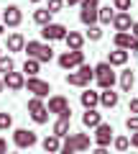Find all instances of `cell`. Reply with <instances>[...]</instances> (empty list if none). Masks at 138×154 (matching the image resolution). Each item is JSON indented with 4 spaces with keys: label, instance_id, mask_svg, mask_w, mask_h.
I'll return each mask as SVG.
<instances>
[{
    "label": "cell",
    "instance_id": "1",
    "mask_svg": "<svg viewBox=\"0 0 138 154\" xmlns=\"http://www.w3.org/2000/svg\"><path fill=\"white\" fill-rule=\"evenodd\" d=\"M95 80H97L100 90H110L113 85H115V72H113V67L107 64V62H100V64L95 67Z\"/></svg>",
    "mask_w": 138,
    "mask_h": 154
},
{
    "label": "cell",
    "instance_id": "2",
    "mask_svg": "<svg viewBox=\"0 0 138 154\" xmlns=\"http://www.w3.org/2000/svg\"><path fill=\"white\" fill-rule=\"evenodd\" d=\"M49 113H56L59 118H66V121H72V108H69V100L64 95H54L49 98V105H46Z\"/></svg>",
    "mask_w": 138,
    "mask_h": 154
},
{
    "label": "cell",
    "instance_id": "3",
    "mask_svg": "<svg viewBox=\"0 0 138 154\" xmlns=\"http://www.w3.org/2000/svg\"><path fill=\"white\" fill-rule=\"evenodd\" d=\"M79 5H82V11H79V21H82L84 26H95V23H97L100 0H79Z\"/></svg>",
    "mask_w": 138,
    "mask_h": 154
},
{
    "label": "cell",
    "instance_id": "4",
    "mask_svg": "<svg viewBox=\"0 0 138 154\" xmlns=\"http://www.w3.org/2000/svg\"><path fill=\"white\" fill-rule=\"evenodd\" d=\"M36 134L33 131H28V128H16L13 131V144H16L18 149H31V146H36Z\"/></svg>",
    "mask_w": 138,
    "mask_h": 154
},
{
    "label": "cell",
    "instance_id": "5",
    "mask_svg": "<svg viewBox=\"0 0 138 154\" xmlns=\"http://www.w3.org/2000/svg\"><path fill=\"white\" fill-rule=\"evenodd\" d=\"M23 88H28V93H33V98H41V100L51 93V85L44 82V80H39V77H26V85Z\"/></svg>",
    "mask_w": 138,
    "mask_h": 154
},
{
    "label": "cell",
    "instance_id": "6",
    "mask_svg": "<svg viewBox=\"0 0 138 154\" xmlns=\"http://www.w3.org/2000/svg\"><path fill=\"white\" fill-rule=\"evenodd\" d=\"M0 21H3V26H10V28L21 26V21H23L21 8H18V5H8L5 11H0Z\"/></svg>",
    "mask_w": 138,
    "mask_h": 154
},
{
    "label": "cell",
    "instance_id": "7",
    "mask_svg": "<svg viewBox=\"0 0 138 154\" xmlns=\"http://www.w3.org/2000/svg\"><path fill=\"white\" fill-rule=\"evenodd\" d=\"M84 64V51H64V54L59 57V67L61 69H69L72 72L74 67Z\"/></svg>",
    "mask_w": 138,
    "mask_h": 154
},
{
    "label": "cell",
    "instance_id": "8",
    "mask_svg": "<svg viewBox=\"0 0 138 154\" xmlns=\"http://www.w3.org/2000/svg\"><path fill=\"white\" fill-rule=\"evenodd\" d=\"M41 36H44L46 41H64L66 26H64V23H49V26L41 28Z\"/></svg>",
    "mask_w": 138,
    "mask_h": 154
},
{
    "label": "cell",
    "instance_id": "9",
    "mask_svg": "<svg viewBox=\"0 0 138 154\" xmlns=\"http://www.w3.org/2000/svg\"><path fill=\"white\" fill-rule=\"evenodd\" d=\"M3 85H5L8 90H13V93H18V90H23V85H26V75L23 72H8V75H3Z\"/></svg>",
    "mask_w": 138,
    "mask_h": 154
},
{
    "label": "cell",
    "instance_id": "10",
    "mask_svg": "<svg viewBox=\"0 0 138 154\" xmlns=\"http://www.w3.org/2000/svg\"><path fill=\"white\" fill-rule=\"evenodd\" d=\"M110 141H113V126L110 123H100L95 128V144L97 146H110Z\"/></svg>",
    "mask_w": 138,
    "mask_h": 154
},
{
    "label": "cell",
    "instance_id": "11",
    "mask_svg": "<svg viewBox=\"0 0 138 154\" xmlns=\"http://www.w3.org/2000/svg\"><path fill=\"white\" fill-rule=\"evenodd\" d=\"M64 44H66V51H82L84 36H82V33H77V31H66Z\"/></svg>",
    "mask_w": 138,
    "mask_h": 154
},
{
    "label": "cell",
    "instance_id": "12",
    "mask_svg": "<svg viewBox=\"0 0 138 154\" xmlns=\"http://www.w3.org/2000/svg\"><path fill=\"white\" fill-rule=\"evenodd\" d=\"M100 123H102V113H97V108L84 110V116H82V126L84 128H97Z\"/></svg>",
    "mask_w": 138,
    "mask_h": 154
},
{
    "label": "cell",
    "instance_id": "13",
    "mask_svg": "<svg viewBox=\"0 0 138 154\" xmlns=\"http://www.w3.org/2000/svg\"><path fill=\"white\" fill-rule=\"evenodd\" d=\"M113 26H115V31H118V33L131 31V26H133L131 13H115V18H113Z\"/></svg>",
    "mask_w": 138,
    "mask_h": 154
},
{
    "label": "cell",
    "instance_id": "14",
    "mask_svg": "<svg viewBox=\"0 0 138 154\" xmlns=\"http://www.w3.org/2000/svg\"><path fill=\"white\" fill-rule=\"evenodd\" d=\"M79 100H82L84 110H90V108H97V105H100V93H95V90L84 88V93L79 95Z\"/></svg>",
    "mask_w": 138,
    "mask_h": 154
},
{
    "label": "cell",
    "instance_id": "15",
    "mask_svg": "<svg viewBox=\"0 0 138 154\" xmlns=\"http://www.w3.org/2000/svg\"><path fill=\"white\" fill-rule=\"evenodd\" d=\"M77 77H79V82H82V88H90V82L95 80V67L79 64V67H77Z\"/></svg>",
    "mask_w": 138,
    "mask_h": 154
},
{
    "label": "cell",
    "instance_id": "16",
    "mask_svg": "<svg viewBox=\"0 0 138 154\" xmlns=\"http://www.w3.org/2000/svg\"><path fill=\"white\" fill-rule=\"evenodd\" d=\"M118 100H120V95H118L113 88H110V90H102V93H100V105H102V108H115Z\"/></svg>",
    "mask_w": 138,
    "mask_h": 154
},
{
    "label": "cell",
    "instance_id": "17",
    "mask_svg": "<svg viewBox=\"0 0 138 154\" xmlns=\"http://www.w3.org/2000/svg\"><path fill=\"white\" fill-rule=\"evenodd\" d=\"M125 62H128V51L125 49H115V51L107 54V64L110 67H123Z\"/></svg>",
    "mask_w": 138,
    "mask_h": 154
},
{
    "label": "cell",
    "instance_id": "18",
    "mask_svg": "<svg viewBox=\"0 0 138 154\" xmlns=\"http://www.w3.org/2000/svg\"><path fill=\"white\" fill-rule=\"evenodd\" d=\"M23 46H26V38L21 36V33H10L5 41V49L8 51H23Z\"/></svg>",
    "mask_w": 138,
    "mask_h": 154
},
{
    "label": "cell",
    "instance_id": "19",
    "mask_svg": "<svg viewBox=\"0 0 138 154\" xmlns=\"http://www.w3.org/2000/svg\"><path fill=\"white\" fill-rule=\"evenodd\" d=\"M41 146H44V152H46V154H59V146H61V139H59V136H54V134H51V136H46L44 141H41Z\"/></svg>",
    "mask_w": 138,
    "mask_h": 154
},
{
    "label": "cell",
    "instance_id": "20",
    "mask_svg": "<svg viewBox=\"0 0 138 154\" xmlns=\"http://www.w3.org/2000/svg\"><path fill=\"white\" fill-rule=\"evenodd\" d=\"M133 82H136V75H133V69L120 72V90H123V93H131Z\"/></svg>",
    "mask_w": 138,
    "mask_h": 154
},
{
    "label": "cell",
    "instance_id": "21",
    "mask_svg": "<svg viewBox=\"0 0 138 154\" xmlns=\"http://www.w3.org/2000/svg\"><path fill=\"white\" fill-rule=\"evenodd\" d=\"M33 23H39L41 28H44V26H49V23H51V13L46 11V8H39V11L33 13Z\"/></svg>",
    "mask_w": 138,
    "mask_h": 154
},
{
    "label": "cell",
    "instance_id": "22",
    "mask_svg": "<svg viewBox=\"0 0 138 154\" xmlns=\"http://www.w3.org/2000/svg\"><path fill=\"white\" fill-rule=\"evenodd\" d=\"M69 123H72V121H66V118H59V121L54 123V136H59V139L69 136Z\"/></svg>",
    "mask_w": 138,
    "mask_h": 154
},
{
    "label": "cell",
    "instance_id": "23",
    "mask_svg": "<svg viewBox=\"0 0 138 154\" xmlns=\"http://www.w3.org/2000/svg\"><path fill=\"white\" fill-rule=\"evenodd\" d=\"M131 33L128 31H123V33H115V38H113V41H115V49H125L128 51V46H131Z\"/></svg>",
    "mask_w": 138,
    "mask_h": 154
},
{
    "label": "cell",
    "instance_id": "24",
    "mask_svg": "<svg viewBox=\"0 0 138 154\" xmlns=\"http://www.w3.org/2000/svg\"><path fill=\"white\" fill-rule=\"evenodd\" d=\"M113 18H115V11H113L110 5L97 8V21H100V23H113Z\"/></svg>",
    "mask_w": 138,
    "mask_h": 154
},
{
    "label": "cell",
    "instance_id": "25",
    "mask_svg": "<svg viewBox=\"0 0 138 154\" xmlns=\"http://www.w3.org/2000/svg\"><path fill=\"white\" fill-rule=\"evenodd\" d=\"M74 152H77V146H74V134H69V136H64V141H61L59 154H74Z\"/></svg>",
    "mask_w": 138,
    "mask_h": 154
},
{
    "label": "cell",
    "instance_id": "26",
    "mask_svg": "<svg viewBox=\"0 0 138 154\" xmlns=\"http://www.w3.org/2000/svg\"><path fill=\"white\" fill-rule=\"evenodd\" d=\"M39 69H41V62H36V59H26L23 62V72H26L28 77H36Z\"/></svg>",
    "mask_w": 138,
    "mask_h": 154
},
{
    "label": "cell",
    "instance_id": "27",
    "mask_svg": "<svg viewBox=\"0 0 138 154\" xmlns=\"http://www.w3.org/2000/svg\"><path fill=\"white\" fill-rule=\"evenodd\" d=\"M74 146H77V152H87L90 149V134H74Z\"/></svg>",
    "mask_w": 138,
    "mask_h": 154
},
{
    "label": "cell",
    "instance_id": "28",
    "mask_svg": "<svg viewBox=\"0 0 138 154\" xmlns=\"http://www.w3.org/2000/svg\"><path fill=\"white\" fill-rule=\"evenodd\" d=\"M51 59H54V49L49 44H41L39 54H36V62H51Z\"/></svg>",
    "mask_w": 138,
    "mask_h": 154
},
{
    "label": "cell",
    "instance_id": "29",
    "mask_svg": "<svg viewBox=\"0 0 138 154\" xmlns=\"http://www.w3.org/2000/svg\"><path fill=\"white\" fill-rule=\"evenodd\" d=\"M39 49H41V41H26V46H23V51H26L28 59H36Z\"/></svg>",
    "mask_w": 138,
    "mask_h": 154
},
{
    "label": "cell",
    "instance_id": "30",
    "mask_svg": "<svg viewBox=\"0 0 138 154\" xmlns=\"http://www.w3.org/2000/svg\"><path fill=\"white\" fill-rule=\"evenodd\" d=\"M13 69H16V62H13V57L3 54V57H0V72H3V75H8V72H13Z\"/></svg>",
    "mask_w": 138,
    "mask_h": 154
},
{
    "label": "cell",
    "instance_id": "31",
    "mask_svg": "<svg viewBox=\"0 0 138 154\" xmlns=\"http://www.w3.org/2000/svg\"><path fill=\"white\" fill-rule=\"evenodd\" d=\"M133 8V0H113V11L118 13H128Z\"/></svg>",
    "mask_w": 138,
    "mask_h": 154
},
{
    "label": "cell",
    "instance_id": "32",
    "mask_svg": "<svg viewBox=\"0 0 138 154\" xmlns=\"http://www.w3.org/2000/svg\"><path fill=\"white\" fill-rule=\"evenodd\" d=\"M87 38L90 41H100V38H102V28H100L97 23H95V26H87Z\"/></svg>",
    "mask_w": 138,
    "mask_h": 154
},
{
    "label": "cell",
    "instance_id": "33",
    "mask_svg": "<svg viewBox=\"0 0 138 154\" xmlns=\"http://www.w3.org/2000/svg\"><path fill=\"white\" fill-rule=\"evenodd\" d=\"M113 146H115L118 152H128L131 141H128V136H115V139H113Z\"/></svg>",
    "mask_w": 138,
    "mask_h": 154
},
{
    "label": "cell",
    "instance_id": "34",
    "mask_svg": "<svg viewBox=\"0 0 138 154\" xmlns=\"http://www.w3.org/2000/svg\"><path fill=\"white\" fill-rule=\"evenodd\" d=\"M31 118H33V123H39V126H41V123L49 121V110L41 108V110H36V113H31Z\"/></svg>",
    "mask_w": 138,
    "mask_h": 154
},
{
    "label": "cell",
    "instance_id": "35",
    "mask_svg": "<svg viewBox=\"0 0 138 154\" xmlns=\"http://www.w3.org/2000/svg\"><path fill=\"white\" fill-rule=\"evenodd\" d=\"M13 126V116L10 113H0V131H8Z\"/></svg>",
    "mask_w": 138,
    "mask_h": 154
},
{
    "label": "cell",
    "instance_id": "36",
    "mask_svg": "<svg viewBox=\"0 0 138 154\" xmlns=\"http://www.w3.org/2000/svg\"><path fill=\"white\" fill-rule=\"evenodd\" d=\"M41 108H46L41 98H31L28 100V113H36V110H41Z\"/></svg>",
    "mask_w": 138,
    "mask_h": 154
},
{
    "label": "cell",
    "instance_id": "37",
    "mask_svg": "<svg viewBox=\"0 0 138 154\" xmlns=\"http://www.w3.org/2000/svg\"><path fill=\"white\" fill-rule=\"evenodd\" d=\"M61 8H64V0H49V5H46V11L54 16V13H59Z\"/></svg>",
    "mask_w": 138,
    "mask_h": 154
},
{
    "label": "cell",
    "instance_id": "38",
    "mask_svg": "<svg viewBox=\"0 0 138 154\" xmlns=\"http://www.w3.org/2000/svg\"><path fill=\"white\" fill-rule=\"evenodd\" d=\"M125 128L128 131H138V116H128L125 118Z\"/></svg>",
    "mask_w": 138,
    "mask_h": 154
},
{
    "label": "cell",
    "instance_id": "39",
    "mask_svg": "<svg viewBox=\"0 0 138 154\" xmlns=\"http://www.w3.org/2000/svg\"><path fill=\"white\" fill-rule=\"evenodd\" d=\"M66 85H72V88H82V82H79L77 72H69V75H66Z\"/></svg>",
    "mask_w": 138,
    "mask_h": 154
},
{
    "label": "cell",
    "instance_id": "40",
    "mask_svg": "<svg viewBox=\"0 0 138 154\" xmlns=\"http://www.w3.org/2000/svg\"><path fill=\"white\" fill-rule=\"evenodd\" d=\"M128 110H131V116H138V98H133L128 103Z\"/></svg>",
    "mask_w": 138,
    "mask_h": 154
},
{
    "label": "cell",
    "instance_id": "41",
    "mask_svg": "<svg viewBox=\"0 0 138 154\" xmlns=\"http://www.w3.org/2000/svg\"><path fill=\"white\" fill-rule=\"evenodd\" d=\"M128 141H131V146H133V149H138V131H133L131 136H128Z\"/></svg>",
    "mask_w": 138,
    "mask_h": 154
},
{
    "label": "cell",
    "instance_id": "42",
    "mask_svg": "<svg viewBox=\"0 0 138 154\" xmlns=\"http://www.w3.org/2000/svg\"><path fill=\"white\" fill-rule=\"evenodd\" d=\"M128 33H131V36L138 41V21H133V26H131V31H128Z\"/></svg>",
    "mask_w": 138,
    "mask_h": 154
},
{
    "label": "cell",
    "instance_id": "43",
    "mask_svg": "<svg viewBox=\"0 0 138 154\" xmlns=\"http://www.w3.org/2000/svg\"><path fill=\"white\" fill-rule=\"evenodd\" d=\"M0 154H8V141L5 139H0Z\"/></svg>",
    "mask_w": 138,
    "mask_h": 154
},
{
    "label": "cell",
    "instance_id": "44",
    "mask_svg": "<svg viewBox=\"0 0 138 154\" xmlns=\"http://www.w3.org/2000/svg\"><path fill=\"white\" fill-rule=\"evenodd\" d=\"M128 51H131V54H133V51H138V41H136V38H131V46H128Z\"/></svg>",
    "mask_w": 138,
    "mask_h": 154
},
{
    "label": "cell",
    "instance_id": "45",
    "mask_svg": "<svg viewBox=\"0 0 138 154\" xmlns=\"http://www.w3.org/2000/svg\"><path fill=\"white\" fill-rule=\"evenodd\" d=\"M92 154H110V152H107V146H97Z\"/></svg>",
    "mask_w": 138,
    "mask_h": 154
},
{
    "label": "cell",
    "instance_id": "46",
    "mask_svg": "<svg viewBox=\"0 0 138 154\" xmlns=\"http://www.w3.org/2000/svg\"><path fill=\"white\" fill-rule=\"evenodd\" d=\"M66 3H69V5H79V0H66Z\"/></svg>",
    "mask_w": 138,
    "mask_h": 154
},
{
    "label": "cell",
    "instance_id": "47",
    "mask_svg": "<svg viewBox=\"0 0 138 154\" xmlns=\"http://www.w3.org/2000/svg\"><path fill=\"white\" fill-rule=\"evenodd\" d=\"M3 88H5V85H3V77H0V93H3Z\"/></svg>",
    "mask_w": 138,
    "mask_h": 154
},
{
    "label": "cell",
    "instance_id": "48",
    "mask_svg": "<svg viewBox=\"0 0 138 154\" xmlns=\"http://www.w3.org/2000/svg\"><path fill=\"white\" fill-rule=\"evenodd\" d=\"M28 3H41V0H28Z\"/></svg>",
    "mask_w": 138,
    "mask_h": 154
},
{
    "label": "cell",
    "instance_id": "49",
    "mask_svg": "<svg viewBox=\"0 0 138 154\" xmlns=\"http://www.w3.org/2000/svg\"><path fill=\"white\" fill-rule=\"evenodd\" d=\"M3 54H5V51H3V46H0V57H3Z\"/></svg>",
    "mask_w": 138,
    "mask_h": 154
},
{
    "label": "cell",
    "instance_id": "50",
    "mask_svg": "<svg viewBox=\"0 0 138 154\" xmlns=\"http://www.w3.org/2000/svg\"><path fill=\"white\" fill-rule=\"evenodd\" d=\"M3 31H5V26H0V33H3Z\"/></svg>",
    "mask_w": 138,
    "mask_h": 154
},
{
    "label": "cell",
    "instance_id": "51",
    "mask_svg": "<svg viewBox=\"0 0 138 154\" xmlns=\"http://www.w3.org/2000/svg\"><path fill=\"white\" fill-rule=\"evenodd\" d=\"M10 154H18V152H10Z\"/></svg>",
    "mask_w": 138,
    "mask_h": 154
}]
</instances>
